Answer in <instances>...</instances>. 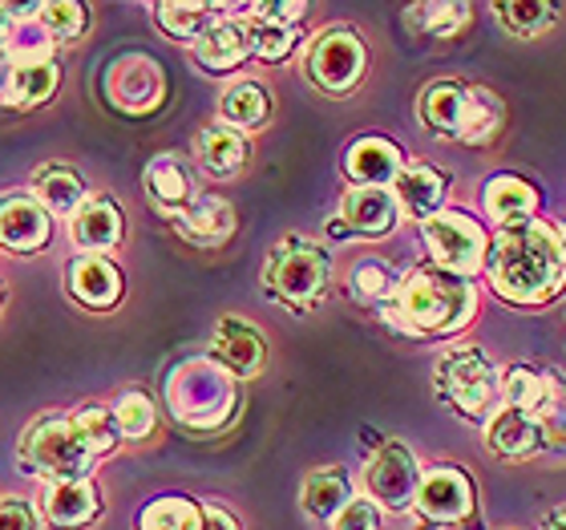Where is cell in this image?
I'll list each match as a JSON object with an SVG mask.
<instances>
[{
	"label": "cell",
	"instance_id": "obj_36",
	"mask_svg": "<svg viewBox=\"0 0 566 530\" xmlns=\"http://www.w3.org/2000/svg\"><path fill=\"white\" fill-rule=\"evenodd\" d=\"M555 4H538V0H534V4H526V0H522V4H494V17L502 24H506L510 33H518V37H534V33H543L546 24L555 21Z\"/></svg>",
	"mask_w": 566,
	"mask_h": 530
},
{
	"label": "cell",
	"instance_id": "obj_45",
	"mask_svg": "<svg viewBox=\"0 0 566 530\" xmlns=\"http://www.w3.org/2000/svg\"><path fill=\"white\" fill-rule=\"evenodd\" d=\"M546 530H566V507H558L551 519H546Z\"/></svg>",
	"mask_w": 566,
	"mask_h": 530
},
{
	"label": "cell",
	"instance_id": "obj_33",
	"mask_svg": "<svg viewBox=\"0 0 566 530\" xmlns=\"http://www.w3.org/2000/svg\"><path fill=\"white\" fill-rule=\"evenodd\" d=\"M158 21H163V29L170 37H182V41H199L202 33H207V24H211V17L219 9H211V4H158Z\"/></svg>",
	"mask_w": 566,
	"mask_h": 530
},
{
	"label": "cell",
	"instance_id": "obj_25",
	"mask_svg": "<svg viewBox=\"0 0 566 530\" xmlns=\"http://www.w3.org/2000/svg\"><path fill=\"white\" fill-rule=\"evenodd\" d=\"M482 202H485V215H490L494 224H502V231H506V227L531 224L534 202L538 199H534L531 183H522V178H514V175H497L485 183Z\"/></svg>",
	"mask_w": 566,
	"mask_h": 530
},
{
	"label": "cell",
	"instance_id": "obj_26",
	"mask_svg": "<svg viewBox=\"0 0 566 530\" xmlns=\"http://www.w3.org/2000/svg\"><path fill=\"white\" fill-rule=\"evenodd\" d=\"M122 239V215L109 199L82 202V211L73 215V243L85 251H109Z\"/></svg>",
	"mask_w": 566,
	"mask_h": 530
},
{
	"label": "cell",
	"instance_id": "obj_12",
	"mask_svg": "<svg viewBox=\"0 0 566 530\" xmlns=\"http://www.w3.org/2000/svg\"><path fill=\"white\" fill-rule=\"evenodd\" d=\"M417 507L429 522H461L473 515V486L458 470L424 474L417 486Z\"/></svg>",
	"mask_w": 566,
	"mask_h": 530
},
{
	"label": "cell",
	"instance_id": "obj_34",
	"mask_svg": "<svg viewBox=\"0 0 566 530\" xmlns=\"http://www.w3.org/2000/svg\"><path fill=\"white\" fill-rule=\"evenodd\" d=\"M251 17H255V12H251ZM248 29H251V53H260L263 61H280L292 53L295 24L272 21V17H255Z\"/></svg>",
	"mask_w": 566,
	"mask_h": 530
},
{
	"label": "cell",
	"instance_id": "obj_22",
	"mask_svg": "<svg viewBox=\"0 0 566 530\" xmlns=\"http://www.w3.org/2000/svg\"><path fill=\"white\" fill-rule=\"evenodd\" d=\"M392 199L409 219H433V211L446 199V175H437L433 166H409L401 178L392 183Z\"/></svg>",
	"mask_w": 566,
	"mask_h": 530
},
{
	"label": "cell",
	"instance_id": "obj_14",
	"mask_svg": "<svg viewBox=\"0 0 566 530\" xmlns=\"http://www.w3.org/2000/svg\"><path fill=\"white\" fill-rule=\"evenodd\" d=\"M211 353L219 365H227L235 377H255L268 361V349H263L260 332L243 324L235 316H223L219 320V329H214V341H211Z\"/></svg>",
	"mask_w": 566,
	"mask_h": 530
},
{
	"label": "cell",
	"instance_id": "obj_23",
	"mask_svg": "<svg viewBox=\"0 0 566 530\" xmlns=\"http://www.w3.org/2000/svg\"><path fill=\"white\" fill-rule=\"evenodd\" d=\"M70 292L85 308H114L122 300V276L106 256H85L70 271Z\"/></svg>",
	"mask_w": 566,
	"mask_h": 530
},
{
	"label": "cell",
	"instance_id": "obj_4",
	"mask_svg": "<svg viewBox=\"0 0 566 530\" xmlns=\"http://www.w3.org/2000/svg\"><path fill=\"white\" fill-rule=\"evenodd\" d=\"M94 461L97 454L85 446L82 429L73 425V417H61V413L41 417L21 437V466L41 478H53V482H77L90 474Z\"/></svg>",
	"mask_w": 566,
	"mask_h": 530
},
{
	"label": "cell",
	"instance_id": "obj_10",
	"mask_svg": "<svg viewBox=\"0 0 566 530\" xmlns=\"http://www.w3.org/2000/svg\"><path fill=\"white\" fill-rule=\"evenodd\" d=\"M307 73H312V82L319 90L348 94L360 82V73H365V45H360V37L348 33V29L324 33L312 45V53H307Z\"/></svg>",
	"mask_w": 566,
	"mask_h": 530
},
{
	"label": "cell",
	"instance_id": "obj_3",
	"mask_svg": "<svg viewBox=\"0 0 566 530\" xmlns=\"http://www.w3.org/2000/svg\"><path fill=\"white\" fill-rule=\"evenodd\" d=\"M417 110L429 131L453 142H485L502 126V102L478 85L437 82L421 94Z\"/></svg>",
	"mask_w": 566,
	"mask_h": 530
},
{
	"label": "cell",
	"instance_id": "obj_31",
	"mask_svg": "<svg viewBox=\"0 0 566 530\" xmlns=\"http://www.w3.org/2000/svg\"><path fill=\"white\" fill-rule=\"evenodd\" d=\"M268 110H272V102H268V90L255 82H239L231 85L223 97H219V114H223L227 126H243V131H255V126H263V118H268Z\"/></svg>",
	"mask_w": 566,
	"mask_h": 530
},
{
	"label": "cell",
	"instance_id": "obj_13",
	"mask_svg": "<svg viewBox=\"0 0 566 530\" xmlns=\"http://www.w3.org/2000/svg\"><path fill=\"white\" fill-rule=\"evenodd\" d=\"M401 219V207L392 199V190L385 187H356L344 195L340 224L348 227V236H389Z\"/></svg>",
	"mask_w": 566,
	"mask_h": 530
},
{
	"label": "cell",
	"instance_id": "obj_2",
	"mask_svg": "<svg viewBox=\"0 0 566 530\" xmlns=\"http://www.w3.org/2000/svg\"><path fill=\"white\" fill-rule=\"evenodd\" d=\"M473 308V288L461 276H449L441 268H417L405 276L397 295L385 308V320H392L405 332H458L461 324H470Z\"/></svg>",
	"mask_w": 566,
	"mask_h": 530
},
{
	"label": "cell",
	"instance_id": "obj_19",
	"mask_svg": "<svg viewBox=\"0 0 566 530\" xmlns=\"http://www.w3.org/2000/svg\"><path fill=\"white\" fill-rule=\"evenodd\" d=\"M178 231L190 239V243H199V248H219L227 239L235 236V211H231V202L214 199H195L182 215H175Z\"/></svg>",
	"mask_w": 566,
	"mask_h": 530
},
{
	"label": "cell",
	"instance_id": "obj_8",
	"mask_svg": "<svg viewBox=\"0 0 566 530\" xmlns=\"http://www.w3.org/2000/svg\"><path fill=\"white\" fill-rule=\"evenodd\" d=\"M424 243L433 251L437 268L449 271V276H461V280H470L473 271H482L485 256H490L485 231L461 211L433 215V219L424 224Z\"/></svg>",
	"mask_w": 566,
	"mask_h": 530
},
{
	"label": "cell",
	"instance_id": "obj_40",
	"mask_svg": "<svg viewBox=\"0 0 566 530\" xmlns=\"http://www.w3.org/2000/svg\"><path fill=\"white\" fill-rule=\"evenodd\" d=\"M397 288H401V283L392 280V271L385 268V263L365 260L353 268V295H360V300H392Z\"/></svg>",
	"mask_w": 566,
	"mask_h": 530
},
{
	"label": "cell",
	"instance_id": "obj_17",
	"mask_svg": "<svg viewBox=\"0 0 566 530\" xmlns=\"http://www.w3.org/2000/svg\"><path fill=\"white\" fill-rule=\"evenodd\" d=\"M41 510H45V519L53 522L57 530H77L85 522L97 519V510H102V498H97L94 482H53L41 498Z\"/></svg>",
	"mask_w": 566,
	"mask_h": 530
},
{
	"label": "cell",
	"instance_id": "obj_1",
	"mask_svg": "<svg viewBox=\"0 0 566 530\" xmlns=\"http://www.w3.org/2000/svg\"><path fill=\"white\" fill-rule=\"evenodd\" d=\"M485 271L494 292L510 304H546L563 292L566 256L551 224L506 227L485 256Z\"/></svg>",
	"mask_w": 566,
	"mask_h": 530
},
{
	"label": "cell",
	"instance_id": "obj_38",
	"mask_svg": "<svg viewBox=\"0 0 566 530\" xmlns=\"http://www.w3.org/2000/svg\"><path fill=\"white\" fill-rule=\"evenodd\" d=\"M114 422H118L122 437H146L154 429V405L146 393H122L118 405H114Z\"/></svg>",
	"mask_w": 566,
	"mask_h": 530
},
{
	"label": "cell",
	"instance_id": "obj_11",
	"mask_svg": "<svg viewBox=\"0 0 566 530\" xmlns=\"http://www.w3.org/2000/svg\"><path fill=\"white\" fill-rule=\"evenodd\" d=\"M365 486H368V495L389 510H405L409 502H417V486H421V478H417L413 454H409L401 441L380 446L377 458L368 461Z\"/></svg>",
	"mask_w": 566,
	"mask_h": 530
},
{
	"label": "cell",
	"instance_id": "obj_32",
	"mask_svg": "<svg viewBox=\"0 0 566 530\" xmlns=\"http://www.w3.org/2000/svg\"><path fill=\"white\" fill-rule=\"evenodd\" d=\"M202 527V507L187 502V498H154L150 507L142 510L138 530H199Z\"/></svg>",
	"mask_w": 566,
	"mask_h": 530
},
{
	"label": "cell",
	"instance_id": "obj_37",
	"mask_svg": "<svg viewBox=\"0 0 566 530\" xmlns=\"http://www.w3.org/2000/svg\"><path fill=\"white\" fill-rule=\"evenodd\" d=\"M41 17V29L57 41H77L85 33V9L77 0H57V4H41L36 9Z\"/></svg>",
	"mask_w": 566,
	"mask_h": 530
},
{
	"label": "cell",
	"instance_id": "obj_9",
	"mask_svg": "<svg viewBox=\"0 0 566 530\" xmlns=\"http://www.w3.org/2000/svg\"><path fill=\"white\" fill-rule=\"evenodd\" d=\"M106 97L126 114H150L166 97L163 65L150 53H122L106 73Z\"/></svg>",
	"mask_w": 566,
	"mask_h": 530
},
{
	"label": "cell",
	"instance_id": "obj_21",
	"mask_svg": "<svg viewBox=\"0 0 566 530\" xmlns=\"http://www.w3.org/2000/svg\"><path fill=\"white\" fill-rule=\"evenodd\" d=\"M344 170L348 178H356L360 187H385V183H397L401 178V150L385 138H360L344 158Z\"/></svg>",
	"mask_w": 566,
	"mask_h": 530
},
{
	"label": "cell",
	"instance_id": "obj_7",
	"mask_svg": "<svg viewBox=\"0 0 566 530\" xmlns=\"http://www.w3.org/2000/svg\"><path fill=\"white\" fill-rule=\"evenodd\" d=\"M170 405L178 422L211 429V425H223L235 409V385L214 365H187L170 381Z\"/></svg>",
	"mask_w": 566,
	"mask_h": 530
},
{
	"label": "cell",
	"instance_id": "obj_27",
	"mask_svg": "<svg viewBox=\"0 0 566 530\" xmlns=\"http://www.w3.org/2000/svg\"><path fill=\"white\" fill-rule=\"evenodd\" d=\"M195 154H199L202 170L227 178L248 163V142L239 138L231 126H207V131L199 134V142H195Z\"/></svg>",
	"mask_w": 566,
	"mask_h": 530
},
{
	"label": "cell",
	"instance_id": "obj_41",
	"mask_svg": "<svg viewBox=\"0 0 566 530\" xmlns=\"http://www.w3.org/2000/svg\"><path fill=\"white\" fill-rule=\"evenodd\" d=\"M332 522H336V530H380V515L368 498H353Z\"/></svg>",
	"mask_w": 566,
	"mask_h": 530
},
{
	"label": "cell",
	"instance_id": "obj_35",
	"mask_svg": "<svg viewBox=\"0 0 566 530\" xmlns=\"http://www.w3.org/2000/svg\"><path fill=\"white\" fill-rule=\"evenodd\" d=\"M73 425L82 429V437H85V446L94 449L97 458L102 454H114V446H118V422H114V413L109 409H102V405H85L77 417H73Z\"/></svg>",
	"mask_w": 566,
	"mask_h": 530
},
{
	"label": "cell",
	"instance_id": "obj_24",
	"mask_svg": "<svg viewBox=\"0 0 566 530\" xmlns=\"http://www.w3.org/2000/svg\"><path fill=\"white\" fill-rule=\"evenodd\" d=\"M53 85H57V65H53V61H33V65L9 61L4 82H0V102H4V106H21V110L41 106V102H49Z\"/></svg>",
	"mask_w": 566,
	"mask_h": 530
},
{
	"label": "cell",
	"instance_id": "obj_6",
	"mask_svg": "<svg viewBox=\"0 0 566 530\" xmlns=\"http://www.w3.org/2000/svg\"><path fill=\"white\" fill-rule=\"evenodd\" d=\"M263 280L280 300L304 308L312 300H319L324 283H328V256L324 248L307 243V239H283L272 251V260L263 268Z\"/></svg>",
	"mask_w": 566,
	"mask_h": 530
},
{
	"label": "cell",
	"instance_id": "obj_43",
	"mask_svg": "<svg viewBox=\"0 0 566 530\" xmlns=\"http://www.w3.org/2000/svg\"><path fill=\"white\" fill-rule=\"evenodd\" d=\"M199 530H239L235 527V519L227 515V510H219V507H202V527Z\"/></svg>",
	"mask_w": 566,
	"mask_h": 530
},
{
	"label": "cell",
	"instance_id": "obj_42",
	"mask_svg": "<svg viewBox=\"0 0 566 530\" xmlns=\"http://www.w3.org/2000/svg\"><path fill=\"white\" fill-rule=\"evenodd\" d=\"M0 530H36V510L24 498H0Z\"/></svg>",
	"mask_w": 566,
	"mask_h": 530
},
{
	"label": "cell",
	"instance_id": "obj_15",
	"mask_svg": "<svg viewBox=\"0 0 566 530\" xmlns=\"http://www.w3.org/2000/svg\"><path fill=\"white\" fill-rule=\"evenodd\" d=\"M49 239L45 207L29 195H12L0 202V248L9 251H36Z\"/></svg>",
	"mask_w": 566,
	"mask_h": 530
},
{
	"label": "cell",
	"instance_id": "obj_39",
	"mask_svg": "<svg viewBox=\"0 0 566 530\" xmlns=\"http://www.w3.org/2000/svg\"><path fill=\"white\" fill-rule=\"evenodd\" d=\"M409 17L421 24L424 33H437V37H453L470 24V9L465 4H421Z\"/></svg>",
	"mask_w": 566,
	"mask_h": 530
},
{
	"label": "cell",
	"instance_id": "obj_18",
	"mask_svg": "<svg viewBox=\"0 0 566 530\" xmlns=\"http://www.w3.org/2000/svg\"><path fill=\"white\" fill-rule=\"evenodd\" d=\"M546 434H543V422L531 417V413H518V409H497L490 417V449H494L497 458H534L538 449H543Z\"/></svg>",
	"mask_w": 566,
	"mask_h": 530
},
{
	"label": "cell",
	"instance_id": "obj_44",
	"mask_svg": "<svg viewBox=\"0 0 566 530\" xmlns=\"http://www.w3.org/2000/svg\"><path fill=\"white\" fill-rule=\"evenodd\" d=\"M12 17H17V9H9V4H0V49L9 45V37H12Z\"/></svg>",
	"mask_w": 566,
	"mask_h": 530
},
{
	"label": "cell",
	"instance_id": "obj_16",
	"mask_svg": "<svg viewBox=\"0 0 566 530\" xmlns=\"http://www.w3.org/2000/svg\"><path fill=\"white\" fill-rule=\"evenodd\" d=\"M146 195L158 211L166 215H182L190 202L199 199L195 195V178H190V166L178 158V154H158L150 166H146Z\"/></svg>",
	"mask_w": 566,
	"mask_h": 530
},
{
	"label": "cell",
	"instance_id": "obj_20",
	"mask_svg": "<svg viewBox=\"0 0 566 530\" xmlns=\"http://www.w3.org/2000/svg\"><path fill=\"white\" fill-rule=\"evenodd\" d=\"M248 53H251V29L243 21H231V17L211 21L207 33L195 41V58L207 70H235Z\"/></svg>",
	"mask_w": 566,
	"mask_h": 530
},
{
	"label": "cell",
	"instance_id": "obj_5",
	"mask_svg": "<svg viewBox=\"0 0 566 530\" xmlns=\"http://www.w3.org/2000/svg\"><path fill=\"white\" fill-rule=\"evenodd\" d=\"M437 393L453 405L458 413L473 417V422H485L494 417L497 405V368L490 365V356L473 344H461V349H449L441 361H437Z\"/></svg>",
	"mask_w": 566,
	"mask_h": 530
},
{
	"label": "cell",
	"instance_id": "obj_29",
	"mask_svg": "<svg viewBox=\"0 0 566 530\" xmlns=\"http://www.w3.org/2000/svg\"><path fill=\"white\" fill-rule=\"evenodd\" d=\"M33 190L36 202H45L53 215H77L85 202V187L82 178L65 170V166H41L33 175Z\"/></svg>",
	"mask_w": 566,
	"mask_h": 530
},
{
	"label": "cell",
	"instance_id": "obj_30",
	"mask_svg": "<svg viewBox=\"0 0 566 530\" xmlns=\"http://www.w3.org/2000/svg\"><path fill=\"white\" fill-rule=\"evenodd\" d=\"M502 401H506V409H518V413L538 417V413L551 409V401H555V385H551L543 373L518 365V368H510L506 381H502Z\"/></svg>",
	"mask_w": 566,
	"mask_h": 530
},
{
	"label": "cell",
	"instance_id": "obj_46",
	"mask_svg": "<svg viewBox=\"0 0 566 530\" xmlns=\"http://www.w3.org/2000/svg\"><path fill=\"white\" fill-rule=\"evenodd\" d=\"M555 236H558V243H563V256H566V224L555 227Z\"/></svg>",
	"mask_w": 566,
	"mask_h": 530
},
{
	"label": "cell",
	"instance_id": "obj_28",
	"mask_svg": "<svg viewBox=\"0 0 566 530\" xmlns=\"http://www.w3.org/2000/svg\"><path fill=\"white\" fill-rule=\"evenodd\" d=\"M353 502V482L344 470H316L304 482V510L312 519H336L344 507Z\"/></svg>",
	"mask_w": 566,
	"mask_h": 530
}]
</instances>
